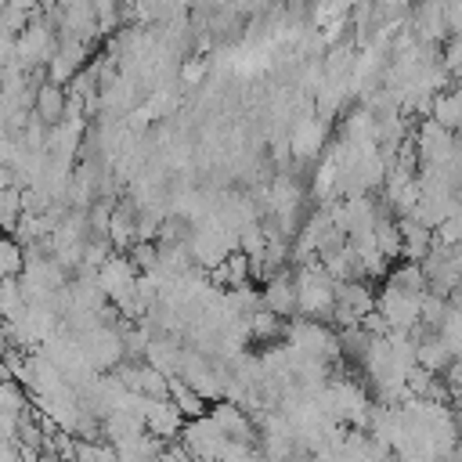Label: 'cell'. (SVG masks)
Returning <instances> with one entry per match:
<instances>
[{"mask_svg": "<svg viewBox=\"0 0 462 462\" xmlns=\"http://www.w3.org/2000/svg\"><path fill=\"white\" fill-rule=\"evenodd\" d=\"M209 61L202 58V54H184L180 61H177V83L180 87H199L206 76H209Z\"/></svg>", "mask_w": 462, "mask_h": 462, "instance_id": "4fadbf2b", "label": "cell"}, {"mask_svg": "<svg viewBox=\"0 0 462 462\" xmlns=\"http://www.w3.org/2000/svg\"><path fill=\"white\" fill-rule=\"evenodd\" d=\"M411 148H415L419 162H430V166L458 162V141H455V134L444 130V126L433 123V119H419L415 137H411Z\"/></svg>", "mask_w": 462, "mask_h": 462, "instance_id": "7a4b0ae2", "label": "cell"}, {"mask_svg": "<svg viewBox=\"0 0 462 462\" xmlns=\"http://www.w3.org/2000/svg\"><path fill=\"white\" fill-rule=\"evenodd\" d=\"M325 141H328V119L314 116V112L296 116V123L289 130V152L296 162H314L321 155Z\"/></svg>", "mask_w": 462, "mask_h": 462, "instance_id": "5b68a950", "label": "cell"}, {"mask_svg": "<svg viewBox=\"0 0 462 462\" xmlns=\"http://www.w3.org/2000/svg\"><path fill=\"white\" fill-rule=\"evenodd\" d=\"M18 217H22V188H4L0 191V231H14V224H18Z\"/></svg>", "mask_w": 462, "mask_h": 462, "instance_id": "5bb4252c", "label": "cell"}, {"mask_svg": "<svg viewBox=\"0 0 462 462\" xmlns=\"http://www.w3.org/2000/svg\"><path fill=\"white\" fill-rule=\"evenodd\" d=\"M397 231H401V256L397 260H422L433 245V227L419 224L415 217H397Z\"/></svg>", "mask_w": 462, "mask_h": 462, "instance_id": "9c48e42d", "label": "cell"}, {"mask_svg": "<svg viewBox=\"0 0 462 462\" xmlns=\"http://www.w3.org/2000/svg\"><path fill=\"white\" fill-rule=\"evenodd\" d=\"M184 426V415L177 411V404L170 397H144V430L159 440H177Z\"/></svg>", "mask_w": 462, "mask_h": 462, "instance_id": "52a82bcc", "label": "cell"}, {"mask_svg": "<svg viewBox=\"0 0 462 462\" xmlns=\"http://www.w3.org/2000/svg\"><path fill=\"white\" fill-rule=\"evenodd\" d=\"M430 119L433 123H440L444 130H458V123H462V94H458V87L451 83V87H444V90H437L433 97H430Z\"/></svg>", "mask_w": 462, "mask_h": 462, "instance_id": "30bf717a", "label": "cell"}, {"mask_svg": "<svg viewBox=\"0 0 462 462\" xmlns=\"http://www.w3.org/2000/svg\"><path fill=\"white\" fill-rule=\"evenodd\" d=\"M22 267H25V245L14 235L0 231V278H18Z\"/></svg>", "mask_w": 462, "mask_h": 462, "instance_id": "7c38bea8", "label": "cell"}, {"mask_svg": "<svg viewBox=\"0 0 462 462\" xmlns=\"http://www.w3.org/2000/svg\"><path fill=\"white\" fill-rule=\"evenodd\" d=\"M419 296L422 292H408L397 289L393 282H383V289L375 292V314L386 321V328H415L419 325Z\"/></svg>", "mask_w": 462, "mask_h": 462, "instance_id": "3957f363", "label": "cell"}, {"mask_svg": "<svg viewBox=\"0 0 462 462\" xmlns=\"http://www.w3.org/2000/svg\"><path fill=\"white\" fill-rule=\"evenodd\" d=\"M372 307H375V292H372L368 278L336 282V292H332V318H336L339 325H357Z\"/></svg>", "mask_w": 462, "mask_h": 462, "instance_id": "277c9868", "label": "cell"}, {"mask_svg": "<svg viewBox=\"0 0 462 462\" xmlns=\"http://www.w3.org/2000/svg\"><path fill=\"white\" fill-rule=\"evenodd\" d=\"M11 184H14V173H11V166H7V162H0V191H4V188H11Z\"/></svg>", "mask_w": 462, "mask_h": 462, "instance_id": "9a60e30c", "label": "cell"}, {"mask_svg": "<svg viewBox=\"0 0 462 462\" xmlns=\"http://www.w3.org/2000/svg\"><path fill=\"white\" fill-rule=\"evenodd\" d=\"M29 112H32L43 126H54V123L65 116V87L43 79V83L32 90V105H29Z\"/></svg>", "mask_w": 462, "mask_h": 462, "instance_id": "ba28073f", "label": "cell"}, {"mask_svg": "<svg viewBox=\"0 0 462 462\" xmlns=\"http://www.w3.org/2000/svg\"><path fill=\"white\" fill-rule=\"evenodd\" d=\"M292 282H296V318L328 321V318H332V292H336V282L321 271V263H318V260L296 263V267H292Z\"/></svg>", "mask_w": 462, "mask_h": 462, "instance_id": "6da1fadb", "label": "cell"}, {"mask_svg": "<svg viewBox=\"0 0 462 462\" xmlns=\"http://www.w3.org/2000/svg\"><path fill=\"white\" fill-rule=\"evenodd\" d=\"M260 307L278 314V318H296V282H292V263L267 274L263 278V289H260Z\"/></svg>", "mask_w": 462, "mask_h": 462, "instance_id": "8992f818", "label": "cell"}, {"mask_svg": "<svg viewBox=\"0 0 462 462\" xmlns=\"http://www.w3.org/2000/svg\"><path fill=\"white\" fill-rule=\"evenodd\" d=\"M166 397L177 404V411H180L184 419H195V415L206 411V401H202L180 375H166Z\"/></svg>", "mask_w": 462, "mask_h": 462, "instance_id": "8fae6325", "label": "cell"}]
</instances>
